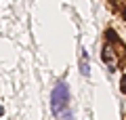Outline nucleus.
Instances as JSON below:
<instances>
[{
  "label": "nucleus",
  "mask_w": 126,
  "mask_h": 120,
  "mask_svg": "<svg viewBox=\"0 0 126 120\" xmlns=\"http://www.w3.org/2000/svg\"><path fill=\"white\" fill-rule=\"evenodd\" d=\"M50 112L61 120H72L69 114V86L67 82H57L50 91Z\"/></svg>",
  "instance_id": "nucleus-1"
},
{
  "label": "nucleus",
  "mask_w": 126,
  "mask_h": 120,
  "mask_svg": "<svg viewBox=\"0 0 126 120\" xmlns=\"http://www.w3.org/2000/svg\"><path fill=\"white\" fill-rule=\"evenodd\" d=\"M122 57H124V44H111V42H103L101 46V61L107 65V70L116 72L122 63Z\"/></svg>",
  "instance_id": "nucleus-2"
},
{
  "label": "nucleus",
  "mask_w": 126,
  "mask_h": 120,
  "mask_svg": "<svg viewBox=\"0 0 126 120\" xmlns=\"http://www.w3.org/2000/svg\"><path fill=\"white\" fill-rule=\"evenodd\" d=\"M78 67H80V74L84 76V78L90 76V61H88V53H86L84 49L80 51V57H78Z\"/></svg>",
  "instance_id": "nucleus-3"
},
{
  "label": "nucleus",
  "mask_w": 126,
  "mask_h": 120,
  "mask_svg": "<svg viewBox=\"0 0 126 120\" xmlns=\"http://www.w3.org/2000/svg\"><path fill=\"white\" fill-rule=\"evenodd\" d=\"M120 91L126 95V74H122V78H120Z\"/></svg>",
  "instance_id": "nucleus-4"
},
{
  "label": "nucleus",
  "mask_w": 126,
  "mask_h": 120,
  "mask_svg": "<svg viewBox=\"0 0 126 120\" xmlns=\"http://www.w3.org/2000/svg\"><path fill=\"white\" fill-rule=\"evenodd\" d=\"M122 15H124V19H126V6H124V9H122Z\"/></svg>",
  "instance_id": "nucleus-5"
},
{
  "label": "nucleus",
  "mask_w": 126,
  "mask_h": 120,
  "mask_svg": "<svg viewBox=\"0 0 126 120\" xmlns=\"http://www.w3.org/2000/svg\"><path fill=\"white\" fill-rule=\"evenodd\" d=\"M2 114H4V110H2V107H0V116H2Z\"/></svg>",
  "instance_id": "nucleus-6"
}]
</instances>
